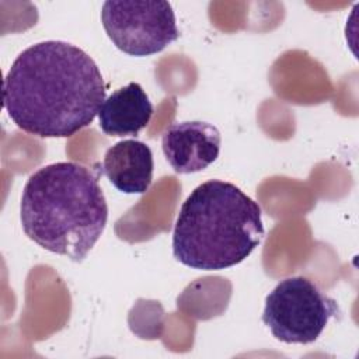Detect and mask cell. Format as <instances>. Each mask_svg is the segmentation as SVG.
Returning a JSON list of instances; mask_svg holds the SVG:
<instances>
[{
	"label": "cell",
	"mask_w": 359,
	"mask_h": 359,
	"mask_svg": "<svg viewBox=\"0 0 359 359\" xmlns=\"http://www.w3.org/2000/svg\"><path fill=\"white\" fill-rule=\"evenodd\" d=\"M105 101L102 74L76 45L43 41L24 49L3 80V107L24 132L70 137L88 126Z\"/></svg>",
	"instance_id": "1"
},
{
	"label": "cell",
	"mask_w": 359,
	"mask_h": 359,
	"mask_svg": "<svg viewBox=\"0 0 359 359\" xmlns=\"http://www.w3.org/2000/svg\"><path fill=\"white\" fill-rule=\"evenodd\" d=\"M20 219L24 233L39 247L83 261L108 220L98 175L73 161L39 168L24 185Z\"/></svg>",
	"instance_id": "2"
},
{
	"label": "cell",
	"mask_w": 359,
	"mask_h": 359,
	"mask_svg": "<svg viewBox=\"0 0 359 359\" xmlns=\"http://www.w3.org/2000/svg\"><path fill=\"white\" fill-rule=\"evenodd\" d=\"M259 205L222 180L198 185L182 203L172 234V254L185 266L220 271L244 261L265 230Z\"/></svg>",
	"instance_id": "3"
},
{
	"label": "cell",
	"mask_w": 359,
	"mask_h": 359,
	"mask_svg": "<svg viewBox=\"0 0 359 359\" xmlns=\"http://www.w3.org/2000/svg\"><path fill=\"white\" fill-rule=\"evenodd\" d=\"M337 300L304 276L280 280L265 297L262 323L285 344H311L339 316Z\"/></svg>",
	"instance_id": "4"
},
{
	"label": "cell",
	"mask_w": 359,
	"mask_h": 359,
	"mask_svg": "<svg viewBox=\"0 0 359 359\" xmlns=\"http://www.w3.org/2000/svg\"><path fill=\"white\" fill-rule=\"evenodd\" d=\"M101 21L114 45L137 57L158 53L180 36L168 1L108 0L102 4Z\"/></svg>",
	"instance_id": "5"
},
{
	"label": "cell",
	"mask_w": 359,
	"mask_h": 359,
	"mask_svg": "<svg viewBox=\"0 0 359 359\" xmlns=\"http://www.w3.org/2000/svg\"><path fill=\"white\" fill-rule=\"evenodd\" d=\"M219 129L203 121L171 123L163 133V153L178 174H192L208 168L220 153Z\"/></svg>",
	"instance_id": "6"
},
{
	"label": "cell",
	"mask_w": 359,
	"mask_h": 359,
	"mask_svg": "<svg viewBox=\"0 0 359 359\" xmlns=\"http://www.w3.org/2000/svg\"><path fill=\"white\" fill-rule=\"evenodd\" d=\"M153 153L136 139H126L111 146L102 160L101 172L123 194H144L153 181Z\"/></svg>",
	"instance_id": "7"
},
{
	"label": "cell",
	"mask_w": 359,
	"mask_h": 359,
	"mask_svg": "<svg viewBox=\"0 0 359 359\" xmlns=\"http://www.w3.org/2000/svg\"><path fill=\"white\" fill-rule=\"evenodd\" d=\"M153 105L139 83L115 90L101 105L98 121L108 136H136L153 116Z\"/></svg>",
	"instance_id": "8"
}]
</instances>
